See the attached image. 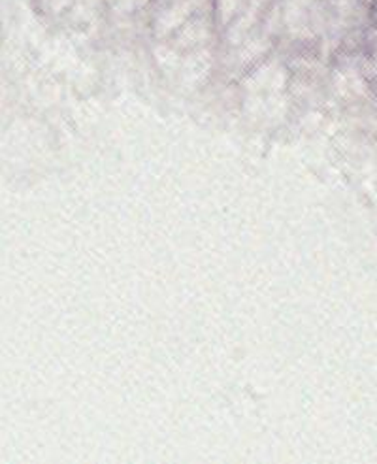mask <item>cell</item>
<instances>
[{
  "label": "cell",
  "mask_w": 377,
  "mask_h": 464,
  "mask_svg": "<svg viewBox=\"0 0 377 464\" xmlns=\"http://www.w3.org/2000/svg\"><path fill=\"white\" fill-rule=\"evenodd\" d=\"M370 19L373 25L377 27V0H373V3L370 5Z\"/></svg>",
  "instance_id": "1"
}]
</instances>
